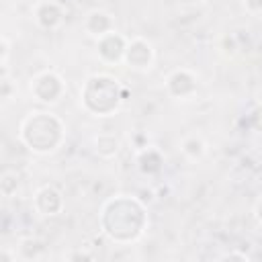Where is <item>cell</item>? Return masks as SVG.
Masks as SVG:
<instances>
[{"label":"cell","mask_w":262,"mask_h":262,"mask_svg":"<svg viewBox=\"0 0 262 262\" xmlns=\"http://www.w3.org/2000/svg\"><path fill=\"white\" fill-rule=\"evenodd\" d=\"M20 174L16 172V170H12V168H8V170H4L2 174H0V194L4 196V199H12V196H16V192H18V188H20Z\"/></svg>","instance_id":"cell-15"},{"label":"cell","mask_w":262,"mask_h":262,"mask_svg":"<svg viewBox=\"0 0 262 262\" xmlns=\"http://www.w3.org/2000/svg\"><path fill=\"white\" fill-rule=\"evenodd\" d=\"M127 96V88L121 80L108 72L90 74L80 88V104L92 117H111L115 115Z\"/></svg>","instance_id":"cell-3"},{"label":"cell","mask_w":262,"mask_h":262,"mask_svg":"<svg viewBox=\"0 0 262 262\" xmlns=\"http://www.w3.org/2000/svg\"><path fill=\"white\" fill-rule=\"evenodd\" d=\"M98 225L108 242L117 246L135 244L143 237L149 225L147 207L135 194H127V192L113 194L100 207Z\"/></svg>","instance_id":"cell-1"},{"label":"cell","mask_w":262,"mask_h":262,"mask_svg":"<svg viewBox=\"0 0 262 262\" xmlns=\"http://www.w3.org/2000/svg\"><path fill=\"white\" fill-rule=\"evenodd\" d=\"M33 20L43 31H57L66 20V6L59 0H37L33 6Z\"/></svg>","instance_id":"cell-9"},{"label":"cell","mask_w":262,"mask_h":262,"mask_svg":"<svg viewBox=\"0 0 262 262\" xmlns=\"http://www.w3.org/2000/svg\"><path fill=\"white\" fill-rule=\"evenodd\" d=\"M29 92L35 102H39L43 106H53L66 96L68 84L57 70L47 68V70L37 72L29 80Z\"/></svg>","instance_id":"cell-4"},{"label":"cell","mask_w":262,"mask_h":262,"mask_svg":"<svg viewBox=\"0 0 262 262\" xmlns=\"http://www.w3.org/2000/svg\"><path fill=\"white\" fill-rule=\"evenodd\" d=\"M164 90L174 100H190L199 92V76L190 68H174L164 80Z\"/></svg>","instance_id":"cell-6"},{"label":"cell","mask_w":262,"mask_h":262,"mask_svg":"<svg viewBox=\"0 0 262 262\" xmlns=\"http://www.w3.org/2000/svg\"><path fill=\"white\" fill-rule=\"evenodd\" d=\"M252 215H254V219H256V223L262 227V194L254 201V207H252Z\"/></svg>","instance_id":"cell-20"},{"label":"cell","mask_w":262,"mask_h":262,"mask_svg":"<svg viewBox=\"0 0 262 262\" xmlns=\"http://www.w3.org/2000/svg\"><path fill=\"white\" fill-rule=\"evenodd\" d=\"M66 258H70V260H76V258H82V260H84V258H86V260H88V258H92V254H84V252H72V254H68Z\"/></svg>","instance_id":"cell-22"},{"label":"cell","mask_w":262,"mask_h":262,"mask_svg":"<svg viewBox=\"0 0 262 262\" xmlns=\"http://www.w3.org/2000/svg\"><path fill=\"white\" fill-rule=\"evenodd\" d=\"M0 96H2V104H8L12 98H16V84L10 82L8 74L2 76V82H0Z\"/></svg>","instance_id":"cell-16"},{"label":"cell","mask_w":262,"mask_h":262,"mask_svg":"<svg viewBox=\"0 0 262 262\" xmlns=\"http://www.w3.org/2000/svg\"><path fill=\"white\" fill-rule=\"evenodd\" d=\"M66 133H68V129H66L63 119L45 108L29 111L20 119L18 131H16L23 147H27L35 156L55 154L63 145Z\"/></svg>","instance_id":"cell-2"},{"label":"cell","mask_w":262,"mask_h":262,"mask_svg":"<svg viewBox=\"0 0 262 262\" xmlns=\"http://www.w3.org/2000/svg\"><path fill=\"white\" fill-rule=\"evenodd\" d=\"M45 254V246L37 237H23L18 246H14V256L16 260H39Z\"/></svg>","instance_id":"cell-14"},{"label":"cell","mask_w":262,"mask_h":262,"mask_svg":"<svg viewBox=\"0 0 262 262\" xmlns=\"http://www.w3.org/2000/svg\"><path fill=\"white\" fill-rule=\"evenodd\" d=\"M221 260H250V256L246 252H227L221 256Z\"/></svg>","instance_id":"cell-21"},{"label":"cell","mask_w":262,"mask_h":262,"mask_svg":"<svg viewBox=\"0 0 262 262\" xmlns=\"http://www.w3.org/2000/svg\"><path fill=\"white\" fill-rule=\"evenodd\" d=\"M135 162H137V168H139L141 174H145V176H160L162 170H164L166 158H164V154L160 151V147H156V145H145V147L137 149Z\"/></svg>","instance_id":"cell-11"},{"label":"cell","mask_w":262,"mask_h":262,"mask_svg":"<svg viewBox=\"0 0 262 262\" xmlns=\"http://www.w3.org/2000/svg\"><path fill=\"white\" fill-rule=\"evenodd\" d=\"M92 147H94V154L102 160H113L119 151H121V137L113 131H102V133H96L94 139H92Z\"/></svg>","instance_id":"cell-13"},{"label":"cell","mask_w":262,"mask_h":262,"mask_svg":"<svg viewBox=\"0 0 262 262\" xmlns=\"http://www.w3.org/2000/svg\"><path fill=\"white\" fill-rule=\"evenodd\" d=\"M127 43L129 37L119 33L117 29L102 35L100 39H96V57L100 63L104 66H119L125 59V51H127Z\"/></svg>","instance_id":"cell-7"},{"label":"cell","mask_w":262,"mask_h":262,"mask_svg":"<svg viewBox=\"0 0 262 262\" xmlns=\"http://www.w3.org/2000/svg\"><path fill=\"white\" fill-rule=\"evenodd\" d=\"M154 63H156V47H154V43L147 37H141V35L129 37L123 66H127L133 72L145 74V72H149L154 68Z\"/></svg>","instance_id":"cell-5"},{"label":"cell","mask_w":262,"mask_h":262,"mask_svg":"<svg viewBox=\"0 0 262 262\" xmlns=\"http://www.w3.org/2000/svg\"><path fill=\"white\" fill-rule=\"evenodd\" d=\"M82 29L88 37H92L94 41L100 39L102 35L115 31V16L104 10V8H92L84 14L82 18Z\"/></svg>","instance_id":"cell-10"},{"label":"cell","mask_w":262,"mask_h":262,"mask_svg":"<svg viewBox=\"0 0 262 262\" xmlns=\"http://www.w3.org/2000/svg\"><path fill=\"white\" fill-rule=\"evenodd\" d=\"M250 125H252L258 133H262V104H258V106L250 113Z\"/></svg>","instance_id":"cell-19"},{"label":"cell","mask_w":262,"mask_h":262,"mask_svg":"<svg viewBox=\"0 0 262 262\" xmlns=\"http://www.w3.org/2000/svg\"><path fill=\"white\" fill-rule=\"evenodd\" d=\"M0 63H2V76L8 74V57H10V41L6 35H2L0 39Z\"/></svg>","instance_id":"cell-17"},{"label":"cell","mask_w":262,"mask_h":262,"mask_svg":"<svg viewBox=\"0 0 262 262\" xmlns=\"http://www.w3.org/2000/svg\"><path fill=\"white\" fill-rule=\"evenodd\" d=\"M244 2V10L250 16H262V0H242Z\"/></svg>","instance_id":"cell-18"},{"label":"cell","mask_w":262,"mask_h":262,"mask_svg":"<svg viewBox=\"0 0 262 262\" xmlns=\"http://www.w3.org/2000/svg\"><path fill=\"white\" fill-rule=\"evenodd\" d=\"M180 154L188 160V162H201L207 151H209V145H207V139L201 135V133H186L182 135L180 139V145H178Z\"/></svg>","instance_id":"cell-12"},{"label":"cell","mask_w":262,"mask_h":262,"mask_svg":"<svg viewBox=\"0 0 262 262\" xmlns=\"http://www.w3.org/2000/svg\"><path fill=\"white\" fill-rule=\"evenodd\" d=\"M33 209L41 217H57L66 209L63 192L55 184H41L33 192Z\"/></svg>","instance_id":"cell-8"}]
</instances>
